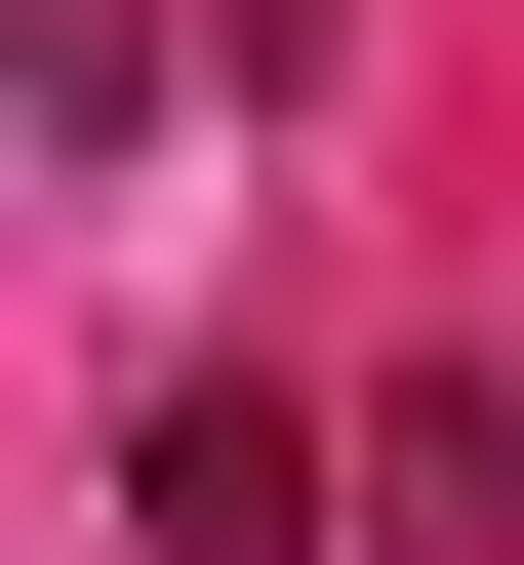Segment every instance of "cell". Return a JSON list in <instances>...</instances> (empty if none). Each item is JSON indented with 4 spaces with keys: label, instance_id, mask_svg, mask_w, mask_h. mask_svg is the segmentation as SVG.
Returning <instances> with one entry per match:
<instances>
[{
    "label": "cell",
    "instance_id": "cell-1",
    "mask_svg": "<svg viewBox=\"0 0 524 565\" xmlns=\"http://www.w3.org/2000/svg\"><path fill=\"white\" fill-rule=\"evenodd\" d=\"M121 525H162V565H323V404H282V364H162V404H121Z\"/></svg>",
    "mask_w": 524,
    "mask_h": 565
},
{
    "label": "cell",
    "instance_id": "cell-2",
    "mask_svg": "<svg viewBox=\"0 0 524 565\" xmlns=\"http://www.w3.org/2000/svg\"><path fill=\"white\" fill-rule=\"evenodd\" d=\"M363 565H524V404L404 364V445H363Z\"/></svg>",
    "mask_w": 524,
    "mask_h": 565
}]
</instances>
